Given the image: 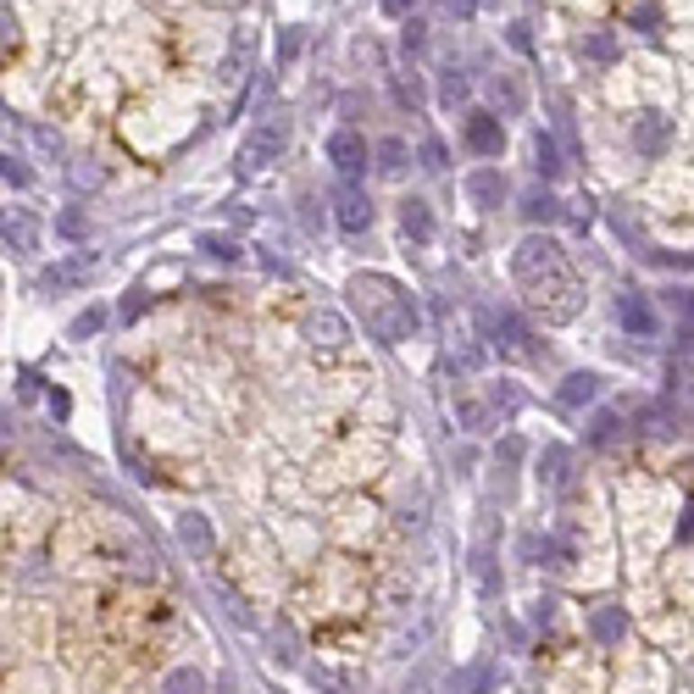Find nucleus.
Masks as SVG:
<instances>
[{
  "mask_svg": "<svg viewBox=\"0 0 694 694\" xmlns=\"http://www.w3.org/2000/svg\"><path fill=\"white\" fill-rule=\"evenodd\" d=\"M555 273H567V256H561V245H555L550 234H527V239L511 250V278H517L522 289H534V284H545V278H555Z\"/></svg>",
  "mask_w": 694,
  "mask_h": 694,
  "instance_id": "f03ea898",
  "label": "nucleus"
},
{
  "mask_svg": "<svg viewBox=\"0 0 694 694\" xmlns=\"http://www.w3.org/2000/svg\"><path fill=\"white\" fill-rule=\"evenodd\" d=\"M328 161H334V173L345 184H361V173H367V140L356 128H334L328 134Z\"/></svg>",
  "mask_w": 694,
  "mask_h": 694,
  "instance_id": "20e7f679",
  "label": "nucleus"
},
{
  "mask_svg": "<svg viewBox=\"0 0 694 694\" xmlns=\"http://www.w3.org/2000/svg\"><path fill=\"white\" fill-rule=\"evenodd\" d=\"M489 95H494V106H500L506 117H517V112L527 106V89H522L511 73H500V78H494V84H489Z\"/></svg>",
  "mask_w": 694,
  "mask_h": 694,
  "instance_id": "a211bd4d",
  "label": "nucleus"
},
{
  "mask_svg": "<svg viewBox=\"0 0 694 694\" xmlns=\"http://www.w3.org/2000/svg\"><path fill=\"white\" fill-rule=\"evenodd\" d=\"M483 328L494 334V345H500L506 356H527V328H522L511 311H500V317H483Z\"/></svg>",
  "mask_w": 694,
  "mask_h": 694,
  "instance_id": "ddd939ff",
  "label": "nucleus"
},
{
  "mask_svg": "<svg viewBox=\"0 0 694 694\" xmlns=\"http://www.w3.org/2000/svg\"><path fill=\"white\" fill-rule=\"evenodd\" d=\"M383 12H389V17H411L417 0H383Z\"/></svg>",
  "mask_w": 694,
  "mask_h": 694,
  "instance_id": "e433bc0d",
  "label": "nucleus"
},
{
  "mask_svg": "<svg viewBox=\"0 0 694 694\" xmlns=\"http://www.w3.org/2000/svg\"><path fill=\"white\" fill-rule=\"evenodd\" d=\"M467 194H473V206L494 212V206L506 201V178L494 173V167H478V173H467Z\"/></svg>",
  "mask_w": 694,
  "mask_h": 694,
  "instance_id": "f8f14e48",
  "label": "nucleus"
},
{
  "mask_svg": "<svg viewBox=\"0 0 694 694\" xmlns=\"http://www.w3.org/2000/svg\"><path fill=\"white\" fill-rule=\"evenodd\" d=\"M594 401H600V373H572L567 383L555 389V406L561 411H589Z\"/></svg>",
  "mask_w": 694,
  "mask_h": 694,
  "instance_id": "1a4fd4ad",
  "label": "nucleus"
},
{
  "mask_svg": "<svg viewBox=\"0 0 694 694\" xmlns=\"http://www.w3.org/2000/svg\"><path fill=\"white\" fill-rule=\"evenodd\" d=\"M6 184H17V189L28 184V167H23V161H17V156H6Z\"/></svg>",
  "mask_w": 694,
  "mask_h": 694,
  "instance_id": "f704fd0d",
  "label": "nucleus"
},
{
  "mask_svg": "<svg viewBox=\"0 0 694 694\" xmlns=\"http://www.w3.org/2000/svg\"><path fill=\"white\" fill-rule=\"evenodd\" d=\"M161 694H206V678L194 672V667H173L167 683H161Z\"/></svg>",
  "mask_w": 694,
  "mask_h": 694,
  "instance_id": "4be33fe9",
  "label": "nucleus"
},
{
  "mask_svg": "<svg viewBox=\"0 0 694 694\" xmlns=\"http://www.w3.org/2000/svg\"><path fill=\"white\" fill-rule=\"evenodd\" d=\"M422 40H428V34H422V23H406V40H401V45H406V56H411V50H422Z\"/></svg>",
  "mask_w": 694,
  "mask_h": 694,
  "instance_id": "72a5a7b5",
  "label": "nucleus"
},
{
  "mask_svg": "<svg viewBox=\"0 0 694 694\" xmlns=\"http://www.w3.org/2000/svg\"><path fill=\"white\" fill-rule=\"evenodd\" d=\"M517 401H522V394H517L511 383H489V406H494V411H517Z\"/></svg>",
  "mask_w": 694,
  "mask_h": 694,
  "instance_id": "c85d7f7f",
  "label": "nucleus"
},
{
  "mask_svg": "<svg viewBox=\"0 0 694 694\" xmlns=\"http://www.w3.org/2000/svg\"><path fill=\"white\" fill-rule=\"evenodd\" d=\"M401 234L417 239V245L434 239V212H428V201H417V194H411V201H401Z\"/></svg>",
  "mask_w": 694,
  "mask_h": 694,
  "instance_id": "4468645a",
  "label": "nucleus"
},
{
  "mask_svg": "<svg viewBox=\"0 0 694 694\" xmlns=\"http://www.w3.org/2000/svg\"><path fill=\"white\" fill-rule=\"evenodd\" d=\"M334 222L345 228V234H367L373 228V201L361 194V184H339L334 189Z\"/></svg>",
  "mask_w": 694,
  "mask_h": 694,
  "instance_id": "39448f33",
  "label": "nucleus"
},
{
  "mask_svg": "<svg viewBox=\"0 0 694 694\" xmlns=\"http://www.w3.org/2000/svg\"><path fill=\"white\" fill-rule=\"evenodd\" d=\"M95 267H101V256H73V261H56V267L45 273V289H78L95 278Z\"/></svg>",
  "mask_w": 694,
  "mask_h": 694,
  "instance_id": "9b49d317",
  "label": "nucleus"
},
{
  "mask_svg": "<svg viewBox=\"0 0 694 694\" xmlns=\"http://www.w3.org/2000/svg\"><path fill=\"white\" fill-rule=\"evenodd\" d=\"M378 167H383V173H406V145H401V140H383V145H378Z\"/></svg>",
  "mask_w": 694,
  "mask_h": 694,
  "instance_id": "bb28decb",
  "label": "nucleus"
},
{
  "mask_svg": "<svg viewBox=\"0 0 694 694\" xmlns=\"http://www.w3.org/2000/svg\"><path fill=\"white\" fill-rule=\"evenodd\" d=\"M289 56H301V28H289V34H284V61Z\"/></svg>",
  "mask_w": 694,
  "mask_h": 694,
  "instance_id": "58836bf2",
  "label": "nucleus"
},
{
  "mask_svg": "<svg viewBox=\"0 0 694 694\" xmlns=\"http://www.w3.org/2000/svg\"><path fill=\"white\" fill-rule=\"evenodd\" d=\"M422 167H428V173H445V145H439V140L422 145Z\"/></svg>",
  "mask_w": 694,
  "mask_h": 694,
  "instance_id": "2f4dec72",
  "label": "nucleus"
},
{
  "mask_svg": "<svg viewBox=\"0 0 694 694\" xmlns=\"http://www.w3.org/2000/svg\"><path fill=\"white\" fill-rule=\"evenodd\" d=\"M145 311V289H134V294H128V301H122V322H134Z\"/></svg>",
  "mask_w": 694,
  "mask_h": 694,
  "instance_id": "473e14b6",
  "label": "nucleus"
},
{
  "mask_svg": "<svg viewBox=\"0 0 694 694\" xmlns=\"http://www.w3.org/2000/svg\"><path fill=\"white\" fill-rule=\"evenodd\" d=\"M494 417H500V411L489 406V394H455V422L467 428V434H489Z\"/></svg>",
  "mask_w": 694,
  "mask_h": 694,
  "instance_id": "9d476101",
  "label": "nucleus"
},
{
  "mask_svg": "<svg viewBox=\"0 0 694 694\" xmlns=\"http://www.w3.org/2000/svg\"><path fill=\"white\" fill-rule=\"evenodd\" d=\"M201 250H206L212 261H239V256H245V245L228 239V234H201Z\"/></svg>",
  "mask_w": 694,
  "mask_h": 694,
  "instance_id": "b1692460",
  "label": "nucleus"
},
{
  "mask_svg": "<svg viewBox=\"0 0 694 694\" xmlns=\"http://www.w3.org/2000/svg\"><path fill=\"white\" fill-rule=\"evenodd\" d=\"M627 134H634V150H639L644 161H655V156H667V145H672V122L661 117V112H639Z\"/></svg>",
  "mask_w": 694,
  "mask_h": 694,
  "instance_id": "6e6552de",
  "label": "nucleus"
},
{
  "mask_svg": "<svg viewBox=\"0 0 694 694\" xmlns=\"http://www.w3.org/2000/svg\"><path fill=\"white\" fill-rule=\"evenodd\" d=\"M445 12H450V17H473L478 0H445Z\"/></svg>",
  "mask_w": 694,
  "mask_h": 694,
  "instance_id": "c9c22d12",
  "label": "nucleus"
},
{
  "mask_svg": "<svg viewBox=\"0 0 694 694\" xmlns=\"http://www.w3.org/2000/svg\"><path fill=\"white\" fill-rule=\"evenodd\" d=\"M578 56H589V61H600V68H611V61H617V34H589V40H578Z\"/></svg>",
  "mask_w": 694,
  "mask_h": 694,
  "instance_id": "412c9836",
  "label": "nucleus"
},
{
  "mask_svg": "<svg viewBox=\"0 0 694 694\" xmlns=\"http://www.w3.org/2000/svg\"><path fill=\"white\" fill-rule=\"evenodd\" d=\"M467 73H455V68H445L439 73V106H455V101H467Z\"/></svg>",
  "mask_w": 694,
  "mask_h": 694,
  "instance_id": "5701e85b",
  "label": "nucleus"
},
{
  "mask_svg": "<svg viewBox=\"0 0 694 694\" xmlns=\"http://www.w3.org/2000/svg\"><path fill=\"white\" fill-rule=\"evenodd\" d=\"M522 217L527 222H550V217H561V201L550 189H527V201H522Z\"/></svg>",
  "mask_w": 694,
  "mask_h": 694,
  "instance_id": "aec40b11",
  "label": "nucleus"
},
{
  "mask_svg": "<svg viewBox=\"0 0 694 694\" xmlns=\"http://www.w3.org/2000/svg\"><path fill=\"white\" fill-rule=\"evenodd\" d=\"M350 301L361 306V317H367V334L378 345H401L417 334V301L383 273H356L350 278Z\"/></svg>",
  "mask_w": 694,
  "mask_h": 694,
  "instance_id": "f257e3e1",
  "label": "nucleus"
},
{
  "mask_svg": "<svg viewBox=\"0 0 694 694\" xmlns=\"http://www.w3.org/2000/svg\"><path fill=\"white\" fill-rule=\"evenodd\" d=\"M539 467H545V478L561 489V483H567V450H561V445H550V450L539 455Z\"/></svg>",
  "mask_w": 694,
  "mask_h": 694,
  "instance_id": "a878e982",
  "label": "nucleus"
},
{
  "mask_svg": "<svg viewBox=\"0 0 694 694\" xmlns=\"http://www.w3.org/2000/svg\"><path fill=\"white\" fill-rule=\"evenodd\" d=\"M6 250H40V222L34 217H28V212H12L6 217Z\"/></svg>",
  "mask_w": 694,
  "mask_h": 694,
  "instance_id": "dca6fc26",
  "label": "nucleus"
},
{
  "mask_svg": "<svg viewBox=\"0 0 694 694\" xmlns=\"http://www.w3.org/2000/svg\"><path fill=\"white\" fill-rule=\"evenodd\" d=\"M534 156H539L534 167H539L545 178H555V173H561V150H555V140H550V134H539V140H534Z\"/></svg>",
  "mask_w": 694,
  "mask_h": 694,
  "instance_id": "393cba45",
  "label": "nucleus"
},
{
  "mask_svg": "<svg viewBox=\"0 0 694 694\" xmlns=\"http://www.w3.org/2000/svg\"><path fill=\"white\" fill-rule=\"evenodd\" d=\"M617 322L627 328L634 339H655L661 334V317H655V306H650V294H617Z\"/></svg>",
  "mask_w": 694,
  "mask_h": 694,
  "instance_id": "423d86ee",
  "label": "nucleus"
},
{
  "mask_svg": "<svg viewBox=\"0 0 694 694\" xmlns=\"http://www.w3.org/2000/svg\"><path fill=\"white\" fill-rule=\"evenodd\" d=\"M284 140H289V122L284 117H267V122H256V134L239 145V173H267L273 161L284 156Z\"/></svg>",
  "mask_w": 694,
  "mask_h": 694,
  "instance_id": "7ed1b4c3",
  "label": "nucleus"
},
{
  "mask_svg": "<svg viewBox=\"0 0 694 694\" xmlns=\"http://www.w3.org/2000/svg\"><path fill=\"white\" fill-rule=\"evenodd\" d=\"M306 334H311L317 345H345L350 328H345V317H339V311H317V317L306 322Z\"/></svg>",
  "mask_w": 694,
  "mask_h": 694,
  "instance_id": "6ab92c4d",
  "label": "nucleus"
},
{
  "mask_svg": "<svg viewBox=\"0 0 694 694\" xmlns=\"http://www.w3.org/2000/svg\"><path fill=\"white\" fill-rule=\"evenodd\" d=\"M589 634L600 639V644H617V639L627 634V611H622V606H600V611L589 617Z\"/></svg>",
  "mask_w": 694,
  "mask_h": 694,
  "instance_id": "f3484780",
  "label": "nucleus"
},
{
  "mask_svg": "<svg viewBox=\"0 0 694 694\" xmlns=\"http://www.w3.org/2000/svg\"><path fill=\"white\" fill-rule=\"evenodd\" d=\"M178 539H184L194 555H201V561L217 550V539H212V522H206V517H194V511H189V517H178Z\"/></svg>",
  "mask_w": 694,
  "mask_h": 694,
  "instance_id": "2eb2a0df",
  "label": "nucleus"
},
{
  "mask_svg": "<svg viewBox=\"0 0 694 694\" xmlns=\"http://www.w3.org/2000/svg\"><path fill=\"white\" fill-rule=\"evenodd\" d=\"M73 184L78 189H95V167H89V161H78V167H73Z\"/></svg>",
  "mask_w": 694,
  "mask_h": 694,
  "instance_id": "4c0bfd02",
  "label": "nucleus"
},
{
  "mask_svg": "<svg viewBox=\"0 0 694 694\" xmlns=\"http://www.w3.org/2000/svg\"><path fill=\"white\" fill-rule=\"evenodd\" d=\"M56 228H61L68 239H84V234H89V217H84V212H68V217H61Z\"/></svg>",
  "mask_w": 694,
  "mask_h": 694,
  "instance_id": "7c9ffc66",
  "label": "nucleus"
},
{
  "mask_svg": "<svg viewBox=\"0 0 694 694\" xmlns=\"http://www.w3.org/2000/svg\"><path fill=\"white\" fill-rule=\"evenodd\" d=\"M101 322H106V311H101V306H89V311H84V317H78V322L68 328V334H73V339H89V334H95V328H101Z\"/></svg>",
  "mask_w": 694,
  "mask_h": 694,
  "instance_id": "c756f323",
  "label": "nucleus"
},
{
  "mask_svg": "<svg viewBox=\"0 0 694 694\" xmlns=\"http://www.w3.org/2000/svg\"><path fill=\"white\" fill-rule=\"evenodd\" d=\"M617 428H622V417H617V411H600V417H594V428H589V439H594V445H611Z\"/></svg>",
  "mask_w": 694,
  "mask_h": 694,
  "instance_id": "cd10ccee",
  "label": "nucleus"
},
{
  "mask_svg": "<svg viewBox=\"0 0 694 694\" xmlns=\"http://www.w3.org/2000/svg\"><path fill=\"white\" fill-rule=\"evenodd\" d=\"M461 140H467L473 156H500L506 128H500V117H494V112H467V122H461Z\"/></svg>",
  "mask_w": 694,
  "mask_h": 694,
  "instance_id": "0eeeda50",
  "label": "nucleus"
}]
</instances>
